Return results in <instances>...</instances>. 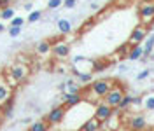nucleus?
<instances>
[{
    "label": "nucleus",
    "mask_w": 154,
    "mask_h": 131,
    "mask_svg": "<svg viewBox=\"0 0 154 131\" xmlns=\"http://www.w3.org/2000/svg\"><path fill=\"white\" fill-rule=\"evenodd\" d=\"M137 14L144 26H151L154 23V2H140Z\"/></svg>",
    "instance_id": "1"
},
{
    "label": "nucleus",
    "mask_w": 154,
    "mask_h": 131,
    "mask_svg": "<svg viewBox=\"0 0 154 131\" xmlns=\"http://www.w3.org/2000/svg\"><path fill=\"white\" fill-rule=\"evenodd\" d=\"M125 87L121 84H116L114 82V86L110 87V91L105 94V98H103V102L107 103V105H110L112 108H117L119 107V103H121V100H123V96H125Z\"/></svg>",
    "instance_id": "2"
},
{
    "label": "nucleus",
    "mask_w": 154,
    "mask_h": 131,
    "mask_svg": "<svg viewBox=\"0 0 154 131\" xmlns=\"http://www.w3.org/2000/svg\"><path fill=\"white\" fill-rule=\"evenodd\" d=\"M67 117V107L65 105H58V107H53L51 110L46 115V121H48L49 126H58L65 121Z\"/></svg>",
    "instance_id": "3"
},
{
    "label": "nucleus",
    "mask_w": 154,
    "mask_h": 131,
    "mask_svg": "<svg viewBox=\"0 0 154 131\" xmlns=\"http://www.w3.org/2000/svg\"><path fill=\"white\" fill-rule=\"evenodd\" d=\"M7 70L12 74V77L18 81L19 84H21V82H25V81L30 77V72H32V70H30V65H28V63H23V61L14 63V65L9 66Z\"/></svg>",
    "instance_id": "4"
},
{
    "label": "nucleus",
    "mask_w": 154,
    "mask_h": 131,
    "mask_svg": "<svg viewBox=\"0 0 154 131\" xmlns=\"http://www.w3.org/2000/svg\"><path fill=\"white\" fill-rule=\"evenodd\" d=\"M114 114V108L110 107V105H107L103 100H100V102L95 105V112H93V117L95 119H98L100 122H103V121H107L110 115Z\"/></svg>",
    "instance_id": "5"
},
{
    "label": "nucleus",
    "mask_w": 154,
    "mask_h": 131,
    "mask_svg": "<svg viewBox=\"0 0 154 131\" xmlns=\"http://www.w3.org/2000/svg\"><path fill=\"white\" fill-rule=\"evenodd\" d=\"M121 126H123L121 112H119V110H114V114H112L107 121H103L100 124V131H116V129H119Z\"/></svg>",
    "instance_id": "6"
},
{
    "label": "nucleus",
    "mask_w": 154,
    "mask_h": 131,
    "mask_svg": "<svg viewBox=\"0 0 154 131\" xmlns=\"http://www.w3.org/2000/svg\"><path fill=\"white\" fill-rule=\"evenodd\" d=\"M145 38H147V26L144 25H140V26H135L133 32H131V35L128 38V44L133 47V46H142V42H145Z\"/></svg>",
    "instance_id": "7"
},
{
    "label": "nucleus",
    "mask_w": 154,
    "mask_h": 131,
    "mask_svg": "<svg viewBox=\"0 0 154 131\" xmlns=\"http://www.w3.org/2000/svg\"><path fill=\"white\" fill-rule=\"evenodd\" d=\"M51 54L56 58V59H67L68 54H70V46H68V42H65V40L54 42L53 47H51Z\"/></svg>",
    "instance_id": "8"
},
{
    "label": "nucleus",
    "mask_w": 154,
    "mask_h": 131,
    "mask_svg": "<svg viewBox=\"0 0 154 131\" xmlns=\"http://www.w3.org/2000/svg\"><path fill=\"white\" fill-rule=\"evenodd\" d=\"M93 65H95V59H88V58L77 56L72 61V68L77 72H91L93 74Z\"/></svg>",
    "instance_id": "9"
},
{
    "label": "nucleus",
    "mask_w": 154,
    "mask_h": 131,
    "mask_svg": "<svg viewBox=\"0 0 154 131\" xmlns=\"http://www.w3.org/2000/svg\"><path fill=\"white\" fill-rule=\"evenodd\" d=\"M63 105L67 107V108H74L77 107L79 103H82V93H63Z\"/></svg>",
    "instance_id": "10"
},
{
    "label": "nucleus",
    "mask_w": 154,
    "mask_h": 131,
    "mask_svg": "<svg viewBox=\"0 0 154 131\" xmlns=\"http://www.w3.org/2000/svg\"><path fill=\"white\" fill-rule=\"evenodd\" d=\"M12 91H14V89H12L11 86L5 84L4 77L0 75V107H4L9 100H12Z\"/></svg>",
    "instance_id": "11"
},
{
    "label": "nucleus",
    "mask_w": 154,
    "mask_h": 131,
    "mask_svg": "<svg viewBox=\"0 0 154 131\" xmlns=\"http://www.w3.org/2000/svg\"><path fill=\"white\" fill-rule=\"evenodd\" d=\"M147 128V122H145L144 115H135L128 121V129L130 131H144Z\"/></svg>",
    "instance_id": "12"
},
{
    "label": "nucleus",
    "mask_w": 154,
    "mask_h": 131,
    "mask_svg": "<svg viewBox=\"0 0 154 131\" xmlns=\"http://www.w3.org/2000/svg\"><path fill=\"white\" fill-rule=\"evenodd\" d=\"M51 47H53V44L49 40H40L37 44V47H35V53L38 56H49L51 54Z\"/></svg>",
    "instance_id": "13"
},
{
    "label": "nucleus",
    "mask_w": 154,
    "mask_h": 131,
    "mask_svg": "<svg viewBox=\"0 0 154 131\" xmlns=\"http://www.w3.org/2000/svg\"><path fill=\"white\" fill-rule=\"evenodd\" d=\"M100 124L102 122L98 121V119H95V117H89L81 128H79V131H100Z\"/></svg>",
    "instance_id": "14"
},
{
    "label": "nucleus",
    "mask_w": 154,
    "mask_h": 131,
    "mask_svg": "<svg viewBox=\"0 0 154 131\" xmlns=\"http://www.w3.org/2000/svg\"><path fill=\"white\" fill-rule=\"evenodd\" d=\"M72 74L75 75L77 81H79L82 86L93 82V74H91V72H77V70H74V68H72Z\"/></svg>",
    "instance_id": "15"
},
{
    "label": "nucleus",
    "mask_w": 154,
    "mask_h": 131,
    "mask_svg": "<svg viewBox=\"0 0 154 131\" xmlns=\"http://www.w3.org/2000/svg\"><path fill=\"white\" fill-rule=\"evenodd\" d=\"M142 108L147 110V112H152L154 110V91L142 96Z\"/></svg>",
    "instance_id": "16"
},
{
    "label": "nucleus",
    "mask_w": 154,
    "mask_h": 131,
    "mask_svg": "<svg viewBox=\"0 0 154 131\" xmlns=\"http://www.w3.org/2000/svg\"><path fill=\"white\" fill-rule=\"evenodd\" d=\"M144 56V46H133L130 47V53H128V59L130 61H137V59H140V58Z\"/></svg>",
    "instance_id": "17"
},
{
    "label": "nucleus",
    "mask_w": 154,
    "mask_h": 131,
    "mask_svg": "<svg viewBox=\"0 0 154 131\" xmlns=\"http://www.w3.org/2000/svg\"><path fill=\"white\" fill-rule=\"evenodd\" d=\"M61 89H63V93H82L81 91V84H77L74 79L67 81L65 84L61 86Z\"/></svg>",
    "instance_id": "18"
},
{
    "label": "nucleus",
    "mask_w": 154,
    "mask_h": 131,
    "mask_svg": "<svg viewBox=\"0 0 154 131\" xmlns=\"http://www.w3.org/2000/svg\"><path fill=\"white\" fill-rule=\"evenodd\" d=\"M49 128H51V126L48 124L46 119H38V121H35V122H32V124H30L28 131H48Z\"/></svg>",
    "instance_id": "19"
},
{
    "label": "nucleus",
    "mask_w": 154,
    "mask_h": 131,
    "mask_svg": "<svg viewBox=\"0 0 154 131\" xmlns=\"http://www.w3.org/2000/svg\"><path fill=\"white\" fill-rule=\"evenodd\" d=\"M133 98H135V96H131V94H125V96H123V100H121V103H119V107H117L116 110H119V112L128 110V108L133 105Z\"/></svg>",
    "instance_id": "20"
},
{
    "label": "nucleus",
    "mask_w": 154,
    "mask_h": 131,
    "mask_svg": "<svg viewBox=\"0 0 154 131\" xmlns=\"http://www.w3.org/2000/svg\"><path fill=\"white\" fill-rule=\"evenodd\" d=\"M152 53H154V33L145 38L144 42V56H152Z\"/></svg>",
    "instance_id": "21"
},
{
    "label": "nucleus",
    "mask_w": 154,
    "mask_h": 131,
    "mask_svg": "<svg viewBox=\"0 0 154 131\" xmlns=\"http://www.w3.org/2000/svg\"><path fill=\"white\" fill-rule=\"evenodd\" d=\"M56 26H58V32H60V33H63V35H67V33L72 32V23H70L68 19H60Z\"/></svg>",
    "instance_id": "22"
},
{
    "label": "nucleus",
    "mask_w": 154,
    "mask_h": 131,
    "mask_svg": "<svg viewBox=\"0 0 154 131\" xmlns=\"http://www.w3.org/2000/svg\"><path fill=\"white\" fill-rule=\"evenodd\" d=\"M2 77H4V81H5V84H7V86H11L12 89H16V87L19 86V82L16 81V79H14V77H12V74H11L9 70H5V72L2 74Z\"/></svg>",
    "instance_id": "23"
},
{
    "label": "nucleus",
    "mask_w": 154,
    "mask_h": 131,
    "mask_svg": "<svg viewBox=\"0 0 154 131\" xmlns=\"http://www.w3.org/2000/svg\"><path fill=\"white\" fill-rule=\"evenodd\" d=\"M14 14H16V11L12 9V7H5V9L0 11V18L4 19V21H11V19L14 18Z\"/></svg>",
    "instance_id": "24"
},
{
    "label": "nucleus",
    "mask_w": 154,
    "mask_h": 131,
    "mask_svg": "<svg viewBox=\"0 0 154 131\" xmlns=\"http://www.w3.org/2000/svg\"><path fill=\"white\" fill-rule=\"evenodd\" d=\"M109 68V61H98L96 59L95 65H93V72H105Z\"/></svg>",
    "instance_id": "25"
},
{
    "label": "nucleus",
    "mask_w": 154,
    "mask_h": 131,
    "mask_svg": "<svg viewBox=\"0 0 154 131\" xmlns=\"http://www.w3.org/2000/svg\"><path fill=\"white\" fill-rule=\"evenodd\" d=\"M42 18V11H32L28 14V23H37Z\"/></svg>",
    "instance_id": "26"
},
{
    "label": "nucleus",
    "mask_w": 154,
    "mask_h": 131,
    "mask_svg": "<svg viewBox=\"0 0 154 131\" xmlns=\"http://www.w3.org/2000/svg\"><path fill=\"white\" fill-rule=\"evenodd\" d=\"M0 108H4V115H5V117H11V115H12V100H9L4 107H0Z\"/></svg>",
    "instance_id": "27"
},
{
    "label": "nucleus",
    "mask_w": 154,
    "mask_h": 131,
    "mask_svg": "<svg viewBox=\"0 0 154 131\" xmlns=\"http://www.w3.org/2000/svg\"><path fill=\"white\" fill-rule=\"evenodd\" d=\"M130 44H128V42H126V44H123V46L119 47V49H117V51H116V53H117V54H121V56H128V53H130Z\"/></svg>",
    "instance_id": "28"
},
{
    "label": "nucleus",
    "mask_w": 154,
    "mask_h": 131,
    "mask_svg": "<svg viewBox=\"0 0 154 131\" xmlns=\"http://www.w3.org/2000/svg\"><path fill=\"white\" fill-rule=\"evenodd\" d=\"M61 5H63V0H49L48 2V9H51V11L58 9V7H61Z\"/></svg>",
    "instance_id": "29"
},
{
    "label": "nucleus",
    "mask_w": 154,
    "mask_h": 131,
    "mask_svg": "<svg viewBox=\"0 0 154 131\" xmlns=\"http://www.w3.org/2000/svg\"><path fill=\"white\" fill-rule=\"evenodd\" d=\"M23 25H25V19L19 18V16H14L11 19V26H23Z\"/></svg>",
    "instance_id": "30"
},
{
    "label": "nucleus",
    "mask_w": 154,
    "mask_h": 131,
    "mask_svg": "<svg viewBox=\"0 0 154 131\" xmlns=\"http://www.w3.org/2000/svg\"><path fill=\"white\" fill-rule=\"evenodd\" d=\"M21 30H23V26H9V35L11 37H18L21 33Z\"/></svg>",
    "instance_id": "31"
},
{
    "label": "nucleus",
    "mask_w": 154,
    "mask_h": 131,
    "mask_svg": "<svg viewBox=\"0 0 154 131\" xmlns=\"http://www.w3.org/2000/svg\"><path fill=\"white\" fill-rule=\"evenodd\" d=\"M149 75H151V70H142L140 74L137 75V81H144V79H147Z\"/></svg>",
    "instance_id": "32"
},
{
    "label": "nucleus",
    "mask_w": 154,
    "mask_h": 131,
    "mask_svg": "<svg viewBox=\"0 0 154 131\" xmlns=\"http://www.w3.org/2000/svg\"><path fill=\"white\" fill-rule=\"evenodd\" d=\"M77 0H63V7H67V9H72V7H75Z\"/></svg>",
    "instance_id": "33"
},
{
    "label": "nucleus",
    "mask_w": 154,
    "mask_h": 131,
    "mask_svg": "<svg viewBox=\"0 0 154 131\" xmlns=\"http://www.w3.org/2000/svg\"><path fill=\"white\" fill-rule=\"evenodd\" d=\"M11 2L12 0H0V11L5 9V7H11Z\"/></svg>",
    "instance_id": "34"
},
{
    "label": "nucleus",
    "mask_w": 154,
    "mask_h": 131,
    "mask_svg": "<svg viewBox=\"0 0 154 131\" xmlns=\"http://www.w3.org/2000/svg\"><path fill=\"white\" fill-rule=\"evenodd\" d=\"M93 25H95V19H89V21H86V23L82 25V28H84V30H89Z\"/></svg>",
    "instance_id": "35"
},
{
    "label": "nucleus",
    "mask_w": 154,
    "mask_h": 131,
    "mask_svg": "<svg viewBox=\"0 0 154 131\" xmlns=\"http://www.w3.org/2000/svg\"><path fill=\"white\" fill-rule=\"evenodd\" d=\"M25 11H32V2H26L25 4Z\"/></svg>",
    "instance_id": "36"
},
{
    "label": "nucleus",
    "mask_w": 154,
    "mask_h": 131,
    "mask_svg": "<svg viewBox=\"0 0 154 131\" xmlns=\"http://www.w3.org/2000/svg\"><path fill=\"white\" fill-rule=\"evenodd\" d=\"M4 30H5V25H4V23H0V33H2Z\"/></svg>",
    "instance_id": "37"
},
{
    "label": "nucleus",
    "mask_w": 154,
    "mask_h": 131,
    "mask_svg": "<svg viewBox=\"0 0 154 131\" xmlns=\"http://www.w3.org/2000/svg\"><path fill=\"white\" fill-rule=\"evenodd\" d=\"M116 131H130V129H125V128H119V129H116Z\"/></svg>",
    "instance_id": "38"
},
{
    "label": "nucleus",
    "mask_w": 154,
    "mask_h": 131,
    "mask_svg": "<svg viewBox=\"0 0 154 131\" xmlns=\"http://www.w3.org/2000/svg\"><path fill=\"white\" fill-rule=\"evenodd\" d=\"M140 2H154V0H140Z\"/></svg>",
    "instance_id": "39"
},
{
    "label": "nucleus",
    "mask_w": 154,
    "mask_h": 131,
    "mask_svg": "<svg viewBox=\"0 0 154 131\" xmlns=\"http://www.w3.org/2000/svg\"><path fill=\"white\" fill-rule=\"evenodd\" d=\"M48 131H56V129H51V128H49V129H48Z\"/></svg>",
    "instance_id": "40"
},
{
    "label": "nucleus",
    "mask_w": 154,
    "mask_h": 131,
    "mask_svg": "<svg viewBox=\"0 0 154 131\" xmlns=\"http://www.w3.org/2000/svg\"><path fill=\"white\" fill-rule=\"evenodd\" d=\"M30 2H32V0H30Z\"/></svg>",
    "instance_id": "41"
}]
</instances>
